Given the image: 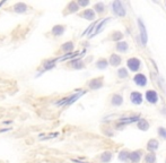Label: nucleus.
Returning <instances> with one entry per match:
<instances>
[{"label": "nucleus", "instance_id": "nucleus-1", "mask_svg": "<svg viewBox=\"0 0 166 163\" xmlns=\"http://www.w3.org/2000/svg\"><path fill=\"white\" fill-rule=\"evenodd\" d=\"M113 10H114V13L116 15H119V16L121 17H123L126 15V10H124L123 6H122V3L120 1H114L113 3Z\"/></svg>", "mask_w": 166, "mask_h": 163}, {"label": "nucleus", "instance_id": "nucleus-2", "mask_svg": "<svg viewBox=\"0 0 166 163\" xmlns=\"http://www.w3.org/2000/svg\"><path fill=\"white\" fill-rule=\"evenodd\" d=\"M127 65L131 70L136 71V70H138L139 67H140V61H139L137 58H131V59H129L127 61Z\"/></svg>", "mask_w": 166, "mask_h": 163}, {"label": "nucleus", "instance_id": "nucleus-3", "mask_svg": "<svg viewBox=\"0 0 166 163\" xmlns=\"http://www.w3.org/2000/svg\"><path fill=\"white\" fill-rule=\"evenodd\" d=\"M102 86H103V78H102V77L92 79L89 83V87L92 90H99Z\"/></svg>", "mask_w": 166, "mask_h": 163}, {"label": "nucleus", "instance_id": "nucleus-4", "mask_svg": "<svg viewBox=\"0 0 166 163\" xmlns=\"http://www.w3.org/2000/svg\"><path fill=\"white\" fill-rule=\"evenodd\" d=\"M146 98H147V101L150 102V103H156V102L158 101V95H157V93L154 92V91H147Z\"/></svg>", "mask_w": 166, "mask_h": 163}, {"label": "nucleus", "instance_id": "nucleus-5", "mask_svg": "<svg viewBox=\"0 0 166 163\" xmlns=\"http://www.w3.org/2000/svg\"><path fill=\"white\" fill-rule=\"evenodd\" d=\"M130 100H131V102L135 104H140L141 102H142V96H141L140 93L133 92V93H131V95H130Z\"/></svg>", "mask_w": 166, "mask_h": 163}, {"label": "nucleus", "instance_id": "nucleus-6", "mask_svg": "<svg viewBox=\"0 0 166 163\" xmlns=\"http://www.w3.org/2000/svg\"><path fill=\"white\" fill-rule=\"evenodd\" d=\"M138 24H139V28H140V32H141V40H142V44H146L147 33H146V30H145V25L142 24L141 20H138Z\"/></svg>", "mask_w": 166, "mask_h": 163}, {"label": "nucleus", "instance_id": "nucleus-7", "mask_svg": "<svg viewBox=\"0 0 166 163\" xmlns=\"http://www.w3.org/2000/svg\"><path fill=\"white\" fill-rule=\"evenodd\" d=\"M56 62H58V59H49V60H45V61L43 62V67H44V70H49V69H51L52 67H54Z\"/></svg>", "mask_w": 166, "mask_h": 163}, {"label": "nucleus", "instance_id": "nucleus-8", "mask_svg": "<svg viewBox=\"0 0 166 163\" xmlns=\"http://www.w3.org/2000/svg\"><path fill=\"white\" fill-rule=\"evenodd\" d=\"M135 82H136V84L140 85V86H144L147 83V78L142 75V74H138V75H136L135 76Z\"/></svg>", "mask_w": 166, "mask_h": 163}, {"label": "nucleus", "instance_id": "nucleus-9", "mask_svg": "<svg viewBox=\"0 0 166 163\" xmlns=\"http://www.w3.org/2000/svg\"><path fill=\"white\" fill-rule=\"evenodd\" d=\"M52 34H53L54 37H60L63 32H65V26L63 25H56L52 28Z\"/></svg>", "mask_w": 166, "mask_h": 163}, {"label": "nucleus", "instance_id": "nucleus-10", "mask_svg": "<svg viewBox=\"0 0 166 163\" xmlns=\"http://www.w3.org/2000/svg\"><path fill=\"white\" fill-rule=\"evenodd\" d=\"M80 16L86 18V20H93L94 18H95V14H94V11L92 10V9H86Z\"/></svg>", "mask_w": 166, "mask_h": 163}, {"label": "nucleus", "instance_id": "nucleus-11", "mask_svg": "<svg viewBox=\"0 0 166 163\" xmlns=\"http://www.w3.org/2000/svg\"><path fill=\"white\" fill-rule=\"evenodd\" d=\"M110 64L112 66H118L121 64V58L118 54H111L110 57Z\"/></svg>", "mask_w": 166, "mask_h": 163}, {"label": "nucleus", "instance_id": "nucleus-12", "mask_svg": "<svg viewBox=\"0 0 166 163\" xmlns=\"http://www.w3.org/2000/svg\"><path fill=\"white\" fill-rule=\"evenodd\" d=\"M14 10L17 11V13H25L26 10H27V6L25 5V3H16V5L14 6Z\"/></svg>", "mask_w": 166, "mask_h": 163}, {"label": "nucleus", "instance_id": "nucleus-13", "mask_svg": "<svg viewBox=\"0 0 166 163\" xmlns=\"http://www.w3.org/2000/svg\"><path fill=\"white\" fill-rule=\"evenodd\" d=\"M140 156H141V151H138V152H132L129 154V159L132 162H138L140 160Z\"/></svg>", "mask_w": 166, "mask_h": 163}, {"label": "nucleus", "instance_id": "nucleus-14", "mask_svg": "<svg viewBox=\"0 0 166 163\" xmlns=\"http://www.w3.org/2000/svg\"><path fill=\"white\" fill-rule=\"evenodd\" d=\"M62 51H65V52H67V53H70V51L73 49V43L72 42H67L65 43V44L62 45Z\"/></svg>", "mask_w": 166, "mask_h": 163}, {"label": "nucleus", "instance_id": "nucleus-15", "mask_svg": "<svg viewBox=\"0 0 166 163\" xmlns=\"http://www.w3.org/2000/svg\"><path fill=\"white\" fill-rule=\"evenodd\" d=\"M138 128L141 130H147L148 128H149V125H148V122H147L146 120L141 119V120H139V122H138Z\"/></svg>", "mask_w": 166, "mask_h": 163}, {"label": "nucleus", "instance_id": "nucleus-16", "mask_svg": "<svg viewBox=\"0 0 166 163\" xmlns=\"http://www.w3.org/2000/svg\"><path fill=\"white\" fill-rule=\"evenodd\" d=\"M109 20H110V18H105V20H103V22H101V23H99V28H97V30H96V31L94 32V33L92 34V35H90V37H94V35H95V34L99 33V32H101L102 30H103V27H104L105 23H106V22H109Z\"/></svg>", "mask_w": 166, "mask_h": 163}, {"label": "nucleus", "instance_id": "nucleus-17", "mask_svg": "<svg viewBox=\"0 0 166 163\" xmlns=\"http://www.w3.org/2000/svg\"><path fill=\"white\" fill-rule=\"evenodd\" d=\"M68 10H69V13H75V11H77L79 9L78 7V3H69V6H68Z\"/></svg>", "mask_w": 166, "mask_h": 163}, {"label": "nucleus", "instance_id": "nucleus-18", "mask_svg": "<svg viewBox=\"0 0 166 163\" xmlns=\"http://www.w3.org/2000/svg\"><path fill=\"white\" fill-rule=\"evenodd\" d=\"M112 103L114 105H120V104H122V98L120 95H113Z\"/></svg>", "mask_w": 166, "mask_h": 163}, {"label": "nucleus", "instance_id": "nucleus-19", "mask_svg": "<svg viewBox=\"0 0 166 163\" xmlns=\"http://www.w3.org/2000/svg\"><path fill=\"white\" fill-rule=\"evenodd\" d=\"M158 147V142L156 139H150L148 142V149H156Z\"/></svg>", "mask_w": 166, "mask_h": 163}, {"label": "nucleus", "instance_id": "nucleus-20", "mask_svg": "<svg viewBox=\"0 0 166 163\" xmlns=\"http://www.w3.org/2000/svg\"><path fill=\"white\" fill-rule=\"evenodd\" d=\"M116 49H118L119 51H121V52H124V51H127L128 49V44L126 42H121V43H118V45H116Z\"/></svg>", "mask_w": 166, "mask_h": 163}, {"label": "nucleus", "instance_id": "nucleus-21", "mask_svg": "<svg viewBox=\"0 0 166 163\" xmlns=\"http://www.w3.org/2000/svg\"><path fill=\"white\" fill-rule=\"evenodd\" d=\"M155 161H156L155 154H153V153L147 154V156H146V163H155Z\"/></svg>", "mask_w": 166, "mask_h": 163}, {"label": "nucleus", "instance_id": "nucleus-22", "mask_svg": "<svg viewBox=\"0 0 166 163\" xmlns=\"http://www.w3.org/2000/svg\"><path fill=\"white\" fill-rule=\"evenodd\" d=\"M106 66H107V61L105 59H99L97 61V67L99 69H104V68H106Z\"/></svg>", "mask_w": 166, "mask_h": 163}, {"label": "nucleus", "instance_id": "nucleus-23", "mask_svg": "<svg viewBox=\"0 0 166 163\" xmlns=\"http://www.w3.org/2000/svg\"><path fill=\"white\" fill-rule=\"evenodd\" d=\"M111 158H112V154H111V153H104V154H102L101 160H102V162H109V161L111 160Z\"/></svg>", "mask_w": 166, "mask_h": 163}, {"label": "nucleus", "instance_id": "nucleus-24", "mask_svg": "<svg viewBox=\"0 0 166 163\" xmlns=\"http://www.w3.org/2000/svg\"><path fill=\"white\" fill-rule=\"evenodd\" d=\"M138 120V117H131V118H127V119H121L120 122L121 124H130V122H133V121Z\"/></svg>", "mask_w": 166, "mask_h": 163}, {"label": "nucleus", "instance_id": "nucleus-25", "mask_svg": "<svg viewBox=\"0 0 166 163\" xmlns=\"http://www.w3.org/2000/svg\"><path fill=\"white\" fill-rule=\"evenodd\" d=\"M94 8L96 9V11H99V13H103V11H104V5H103V3H96Z\"/></svg>", "mask_w": 166, "mask_h": 163}, {"label": "nucleus", "instance_id": "nucleus-26", "mask_svg": "<svg viewBox=\"0 0 166 163\" xmlns=\"http://www.w3.org/2000/svg\"><path fill=\"white\" fill-rule=\"evenodd\" d=\"M127 158H129V153H128L127 151H123V152H121L120 153V155H119V159L122 161L126 160Z\"/></svg>", "mask_w": 166, "mask_h": 163}, {"label": "nucleus", "instance_id": "nucleus-27", "mask_svg": "<svg viewBox=\"0 0 166 163\" xmlns=\"http://www.w3.org/2000/svg\"><path fill=\"white\" fill-rule=\"evenodd\" d=\"M122 37H123V35H122V33H120V32H114V33H113V37H112V40H120V39H122Z\"/></svg>", "mask_w": 166, "mask_h": 163}, {"label": "nucleus", "instance_id": "nucleus-28", "mask_svg": "<svg viewBox=\"0 0 166 163\" xmlns=\"http://www.w3.org/2000/svg\"><path fill=\"white\" fill-rule=\"evenodd\" d=\"M119 76H120V77H127V76H128V73H127V70H126L124 68H122V69H120V70H119Z\"/></svg>", "mask_w": 166, "mask_h": 163}, {"label": "nucleus", "instance_id": "nucleus-29", "mask_svg": "<svg viewBox=\"0 0 166 163\" xmlns=\"http://www.w3.org/2000/svg\"><path fill=\"white\" fill-rule=\"evenodd\" d=\"M158 132H159V135L163 138H166V130L164 129V128H159V129H158Z\"/></svg>", "mask_w": 166, "mask_h": 163}, {"label": "nucleus", "instance_id": "nucleus-30", "mask_svg": "<svg viewBox=\"0 0 166 163\" xmlns=\"http://www.w3.org/2000/svg\"><path fill=\"white\" fill-rule=\"evenodd\" d=\"M88 1H79L78 3V6H87L88 5Z\"/></svg>", "mask_w": 166, "mask_h": 163}]
</instances>
